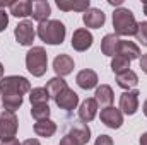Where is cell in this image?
Instances as JSON below:
<instances>
[{
    "label": "cell",
    "mask_w": 147,
    "mask_h": 145,
    "mask_svg": "<svg viewBox=\"0 0 147 145\" xmlns=\"http://www.w3.org/2000/svg\"><path fill=\"white\" fill-rule=\"evenodd\" d=\"M36 34L39 36V39L46 44H62L65 34H67V29H65V24L57 21V19H48L46 22H41L38 24L36 28Z\"/></svg>",
    "instance_id": "obj_1"
},
{
    "label": "cell",
    "mask_w": 147,
    "mask_h": 145,
    "mask_svg": "<svg viewBox=\"0 0 147 145\" xmlns=\"http://www.w3.org/2000/svg\"><path fill=\"white\" fill-rule=\"evenodd\" d=\"M139 22L135 21V15L127 7H118L113 12V28L116 36H135Z\"/></svg>",
    "instance_id": "obj_2"
},
{
    "label": "cell",
    "mask_w": 147,
    "mask_h": 145,
    "mask_svg": "<svg viewBox=\"0 0 147 145\" xmlns=\"http://www.w3.org/2000/svg\"><path fill=\"white\" fill-rule=\"evenodd\" d=\"M26 68L28 72L33 73L34 77H43L48 68V55L45 48L41 46H33L26 53Z\"/></svg>",
    "instance_id": "obj_3"
},
{
    "label": "cell",
    "mask_w": 147,
    "mask_h": 145,
    "mask_svg": "<svg viewBox=\"0 0 147 145\" xmlns=\"http://www.w3.org/2000/svg\"><path fill=\"white\" fill-rule=\"evenodd\" d=\"M31 92V84L26 77L21 75H7L0 80V96L5 94H17V96H24Z\"/></svg>",
    "instance_id": "obj_4"
},
{
    "label": "cell",
    "mask_w": 147,
    "mask_h": 145,
    "mask_svg": "<svg viewBox=\"0 0 147 145\" xmlns=\"http://www.w3.org/2000/svg\"><path fill=\"white\" fill-rule=\"evenodd\" d=\"M17 126H19V119L16 116V113L3 109L0 113V140H10L16 137L17 133Z\"/></svg>",
    "instance_id": "obj_5"
},
{
    "label": "cell",
    "mask_w": 147,
    "mask_h": 145,
    "mask_svg": "<svg viewBox=\"0 0 147 145\" xmlns=\"http://www.w3.org/2000/svg\"><path fill=\"white\" fill-rule=\"evenodd\" d=\"M14 36H16V41L21 46H31L33 41H34V36H36V29H34L31 21H22L16 26Z\"/></svg>",
    "instance_id": "obj_6"
},
{
    "label": "cell",
    "mask_w": 147,
    "mask_h": 145,
    "mask_svg": "<svg viewBox=\"0 0 147 145\" xmlns=\"http://www.w3.org/2000/svg\"><path fill=\"white\" fill-rule=\"evenodd\" d=\"M139 96L140 92L137 89H132V91H125L121 96H120V111L127 116H132L137 113L139 109Z\"/></svg>",
    "instance_id": "obj_7"
},
{
    "label": "cell",
    "mask_w": 147,
    "mask_h": 145,
    "mask_svg": "<svg viewBox=\"0 0 147 145\" xmlns=\"http://www.w3.org/2000/svg\"><path fill=\"white\" fill-rule=\"evenodd\" d=\"M99 118H101V121H103L108 128H111V130H118V128H121V125H123V113L118 108H115V106L103 108Z\"/></svg>",
    "instance_id": "obj_8"
},
{
    "label": "cell",
    "mask_w": 147,
    "mask_h": 145,
    "mask_svg": "<svg viewBox=\"0 0 147 145\" xmlns=\"http://www.w3.org/2000/svg\"><path fill=\"white\" fill-rule=\"evenodd\" d=\"M55 104L60 109H63V111H74L77 108V104H79V94L74 89L67 87L63 92H60L55 97Z\"/></svg>",
    "instance_id": "obj_9"
},
{
    "label": "cell",
    "mask_w": 147,
    "mask_h": 145,
    "mask_svg": "<svg viewBox=\"0 0 147 145\" xmlns=\"http://www.w3.org/2000/svg\"><path fill=\"white\" fill-rule=\"evenodd\" d=\"M92 41H94V38L87 29H84V28L75 29L72 34V48L75 51H87L92 46Z\"/></svg>",
    "instance_id": "obj_10"
},
{
    "label": "cell",
    "mask_w": 147,
    "mask_h": 145,
    "mask_svg": "<svg viewBox=\"0 0 147 145\" xmlns=\"http://www.w3.org/2000/svg\"><path fill=\"white\" fill-rule=\"evenodd\" d=\"M82 22L86 24V28H92V29H99L105 26L106 22V15L101 9H94V7H89V10L84 12L82 15Z\"/></svg>",
    "instance_id": "obj_11"
},
{
    "label": "cell",
    "mask_w": 147,
    "mask_h": 145,
    "mask_svg": "<svg viewBox=\"0 0 147 145\" xmlns=\"http://www.w3.org/2000/svg\"><path fill=\"white\" fill-rule=\"evenodd\" d=\"M74 60L70 55H65V53H62V55H58L55 60H53V70L57 73V77H67L69 73H72L74 70Z\"/></svg>",
    "instance_id": "obj_12"
},
{
    "label": "cell",
    "mask_w": 147,
    "mask_h": 145,
    "mask_svg": "<svg viewBox=\"0 0 147 145\" xmlns=\"http://www.w3.org/2000/svg\"><path fill=\"white\" fill-rule=\"evenodd\" d=\"M98 114V103L94 97H87L80 103V108H79V118L82 123H89L96 118Z\"/></svg>",
    "instance_id": "obj_13"
},
{
    "label": "cell",
    "mask_w": 147,
    "mask_h": 145,
    "mask_svg": "<svg viewBox=\"0 0 147 145\" xmlns=\"http://www.w3.org/2000/svg\"><path fill=\"white\" fill-rule=\"evenodd\" d=\"M69 135H70L79 145H86L89 140H91V128H89L86 123L77 121V123H74L72 126H70Z\"/></svg>",
    "instance_id": "obj_14"
},
{
    "label": "cell",
    "mask_w": 147,
    "mask_h": 145,
    "mask_svg": "<svg viewBox=\"0 0 147 145\" xmlns=\"http://www.w3.org/2000/svg\"><path fill=\"white\" fill-rule=\"evenodd\" d=\"M75 82L80 89L84 91H91L98 85V73L91 68H86V70H80L75 77Z\"/></svg>",
    "instance_id": "obj_15"
},
{
    "label": "cell",
    "mask_w": 147,
    "mask_h": 145,
    "mask_svg": "<svg viewBox=\"0 0 147 145\" xmlns=\"http://www.w3.org/2000/svg\"><path fill=\"white\" fill-rule=\"evenodd\" d=\"M94 99H96L98 106H101V108H108V106H111V104H113V99H115L113 89H111L108 84H101L99 87H96Z\"/></svg>",
    "instance_id": "obj_16"
},
{
    "label": "cell",
    "mask_w": 147,
    "mask_h": 145,
    "mask_svg": "<svg viewBox=\"0 0 147 145\" xmlns=\"http://www.w3.org/2000/svg\"><path fill=\"white\" fill-rule=\"evenodd\" d=\"M50 14H51V7H50V3L46 0H36V2H33L31 15H33V19L36 21L38 24L46 22L48 17H50Z\"/></svg>",
    "instance_id": "obj_17"
},
{
    "label": "cell",
    "mask_w": 147,
    "mask_h": 145,
    "mask_svg": "<svg viewBox=\"0 0 147 145\" xmlns=\"http://www.w3.org/2000/svg\"><path fill=\"white\" fill-rule=\"evenodd\" d=\"M118 55H121V56H125V58H128L132 62V60L140 58V48L134 41L120 39V43H118Z\"/></svg>",
    "instance_id": "obj_18"
},
{
    "label": "cell",
    "mask_w": 147,
    "mask_h": 145,
    "mask_svg": "<svg viewBox=\"0 0 147 145\" xmlns=\"http://www.w3.org/2000/svg\"><path fill=\"white\" fill-rule=\"evenodd\" d=\"M31 10H33L31 0H16V2H10L9 5V12L14 17H28L31 15Z\"/></svg>",
    "instance_id": "obj_19"
},
{
    "label": "cell",
    "mask_w": 147,
    "mask_h": 145,
    "mask_svg": "<svg viewBox=\"0 0 147 145\" xmlns=\"http://www.w3.org/2000/svg\"><path fill=\"white\" fill-rule=\"evenodd\" d=\"M55 132H57V123L51 121L50 118H46V119H39V121L34 123V133H36L38 137L50 138V137L55 135Z\"/></svg>",
    "instance_id": "obj_20"
},
{
    "label": "cell",
    "mask_w": 147,
    "mask_h": 145,
    "mask_svg": "<svg viewBox=\"0 0 147 145\" xmlns=\"http://www.w3.org/2000/svg\"><path fill=\"white\" fill-rule=\"evenodd\" d=\"M118 43H120V38L116 36L115 33L106 34L101 41V53L106 55V56H115L118 55Z\"/></svg>",
    "instance_id": "obj_21"
},
{
    "label": "cell",
    "mask_w": 147,
    "mask_h": 145,
    "mask_svg": "<svg viewBox=\"0 0 147 145\" xmlns=\"http://www.w3.org/2000/svg\"><path fill=\"white\" fill-rule=\"evenodd\" d=\"M116 84H118V87H121L125 91H130L139 84V75L134 70H127L123 73H118L116 75Z\"/></svg>",
    "instance_id": "obj_22"
},
{
    "label": "cell",
    "mask_w": 147,
    "mask_h": 145,
    "mask_svg": "<svg viewBox=\"0 0 147 145\" xmlns=\"http://www.w3.org/2000/svg\"><path fill=\"white\" fill-rule=\"evenodd\" d=\"M57 5L60 10L63 12H70V10H77V12H86L89 10V0H77V2H67V0H57Z\"/></svg>",
    "instance_id": "obj_23"
},
{
    "label": "cell",
    "mask_w": 147,
    "mask_h": 145,
    "mask_svg": "<svg viewBox=\"0 0 147 145\" xmlns=\"http://www.w3.org/2000/svg\"><path fill=\"white\" fill-rule=\"evenodd\" d=\"M67 87H69V85H67L65 79H62V77H53V79H50V80L46 82V91H48L50 97H53V99H55L60 92H63Z\"/></svg>",
    "instance_id": "obj_24"
},
{
    "label": "cell",
    "mask_w": 147,
    "mask_h": 145,
    "mask_svg": "<svg viewBox=\"0 0 147 145\" xmlns=\"http://www.w3.org/2000/svg\"><path fill=\"white\" fill-rule=\"evenodd\" d=\"M29 101H31V106L48 104L50 94H48L46 87H34V89H31V92H29Z\"/></svg>",
    "instance_id": "obj_25"
},
{
    "label": "cell",
    "mask_w": 147,
    "mask_h": 145,
    "mask_svg": "<svg viewBox=\"0 0 147 145\" xmlns=\"http://www.w3.org/2000/svg\"><path fill=\"white\" fill-rule=\"evenodd\" d=\"M2 104H3V109L16 113V109H19L22 106V96H17V94H5V96H2Z\"/></svg>",
    "instance_id": "obj_26"
},
{
    "label": "cell",
    "mask_w": 147,
    "mask_h": 145,
    "mask_svg": "<svg viewBox=\"0 0 147 145\" xmlns=\"http://www.w3.org/2000/svg\"><path fill=\"white\" fill-rule=\"evenodd\" d=\"M111 70L116 73V75L130 70V60L125 58V56H121V55H115L113 60H111Z\"/></svg>",
    "instance_id": "obj_27"
},
{
    "label": "cell",
    "mask_w": 147,
    "mask_h": 145,
    "mask_svg": "<svg viewBox=\"0 0 147 145\" xmlns=\"http://www.w3.org/2000/svg\"><path fill=\"white\" fill-rule=\"evenodd\" d=\"M50 113H51V109H50L48 104H38V106H33V108H31V116H33L36 121L50 118Z\"/></svg>",
    "instance_id": "obj_28"
},
{
    "label": "cell",
    "mask_w": 147,
    "mask_h": 145,
    "mask_svg": "<svg viewBox=\"0 0 147 145\" xmlns=\"http://www.w3.org/2000/svg\"><path fill=\"white\" fill-rule=\"evenodd\" d=\"M135 38H137V41H140V44H142V46H147V21L139 22V26H137V33H135Z\"/></svg>",
    "instance_id": "obj_29"
},
{
    "label": "cell",
    "mask_w": 147,
    "mask_h": 145,
    "mask_svg": "<svg viewBox=\"0 0 147 145\" xmlns=\"http://www.w3.org/2000/svg\"><path fill=\"white\" fill-rule=\"evenodd\" d=\"M9 26V14L5 12V9H0V33L5 31Z\"/></svg>",
    "instance_id": "obj_30"
},
{
    "label": "cell",
    "mask_w": 147,
    "mask_h": 145,
    "mask_svg": "<svg viewBox=\"0 0 147 145\" xmlns=\"http://www.w3.org/2000/svg\"><path fill=\"white\" fill-rule=\"evenodd\" d=\"M94 145H113V138H111L110 135H99L96 138Z\"/></svg>",
    "instance_id": "obj_31"
},
{
    "label": "cell",
    "mask_w": 147,
    "mask_h": 145,
    "mask_svg": "<svg viewBox=\"0 0 147 145\" xmlns=\"http://www.w3.org/2000/svg\"><path fill=\"white\" fill-rule=\"evenodd\" d=\"M60 145H79V144H77V142L74 140L72 137H70V135L67 133V135H65V137H63V138L60 140Z\"/></svg>",
    "instance_id": "obj_32"
},
{
    "label": "cell",
    "mask_w": 147,
    "mask_h": 145,
    "mask_svg": "<svg viewBox=\"0 0 147 145\" xmlns=\"http://www.w3.org/2000/svg\"><path fill=\"white\" fill-rule=\"evenodd\" d=\"M139 65H140L142 72L147 73V53H146V55H142V56L139 58Z\"/></svg>",
    "instance_id": "obj_33"
},
{
    "label": "cell",
    "mask_w": 147,
    "mask_h": 145,
    "mask_svg": "<svg viewBox=\"0 0 147 145\" xmlns=\"http://www.w3.org/2000/svg\"><path fill=\"white\" fill-rule=\"evenodd\" d=\"M2 145H22V144H21V142H19V140L14 137V138H10V140H5V142H2Z\"/></svg>",
    "instance_id": "obj_34"
},
{
    "label": "cell",
    "mask_w": 147,
    "mask_h": 145,
    "mask_svg": "<svg viewBox=\"0 0 147 145\" xmlns=\"http://www.w3.org/2000/svg\"><path fill=\"white\" fill-rule=\"evenodd\" d=\"M22 145H41V144H39L38 138H28V140L22 142Z\"/></svg>",
    "instance_id": "obj_35"
},
{
    "label": "cell",
    "mask_w": 147,
    "mask_h": 145,
    "mask_svg": "<svg viewBox=\"0 0 147 145\" xmlns=\"http://www.w3.org/2000/svg\"><path fill=\"white\" fill-rule=\"evenodd\" d=\"M139 142H140V145H147V132L146 133H142V137H140Z\"/></svg>",
    "instance_id": "obj_36"
},
{
    "label": "cell",
    "mask_w": 147,
    "mask_h": 145,
    "mask_svg": "<svg viewBox=\"0 0 147 145\" xmlns=\"http://www.w3.org/2000/svg\"><path fill=\"white\" fill-rule=\"evenodd\" d=\"M108 3H110V5H121L123 0H108Z\"/></svg>",
    "instance_id": "obj_37"
},
{
    "label": "cell",
    "mask_w": 147,
    "mask_h": 145,
    "mask_svg": "<svg viewBox=\"0 0 147 145\" xmlns=\"http://www.w3.org/2000/svg\"><path fill=\"white\" fill-rule=\"evenodd\" d=\"M142 111H144V114L147 116V99H146V103H144V106H142Z\"/></svg>",
    "instance_id": "obj_38"
},
{
    "label": "cell",
    "mask_w": 147,
    "mask_h": 145,
    "mask_svg": "<svg viewBox=\"0 0 147 145\" xmlns=\"http://www.w3.org/2000/svg\"><path fill=\"white\" fill-rule=\"evenodd\" d=\"M2 79H3V65L0 63V80H2Z\"/></svg>",
    "instance_id": "obj_39"
},
{
    "label": "cell",
    "mask_w": 147,
    "mask_h": 145,
    "mask_svg": "<svg viewBox=\"0 0 147 145\" xmlns=\"http://www.w3.org/2000/svg\"><path fill=\"white\" fill-rule=\"evenodd\" d=\"M142 9H144V14L147 15V2H144V3H142Z\"/></svg>",
    "instance_id": "obj_40"
},
{
    "label": "cell",
    "mask_w": 147,
    "mask_h": 145,
    "mask_svg": "<svg viewBox=\"0 0 147 145\" xmlns=\"http://www.w3.org/2000/svg\"><path fill=\"white\" fill-rule=\"evenodd\" d=\"M0 101H2V96H0Z\"/></svg>",
    "instance_id": "obj_41"
}]
</instances>
